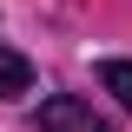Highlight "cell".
<instances>
[{
  "label": "cell",
  "mask_w": 132,
  "mask_h": 132,
  "mask_svg": "<svg viewBox=\"0 0 132 132\" xmlns=\"http://www.w3.org/2000/svg\"><path fill=\"white\" fill-rule=\"evenodd\" d=\"M27 86H33V66H27V53L0 46V99H20Z\"/></svg>",
  "instance_id": "2"
},
{
  "label": "cell",
  "mask_w": 132,
  "mask_h": 132,
  "mask_svg": "<svg viewBox=\"0 0 132 132\" xmlns=\"http://www.w3.org/2000/svg\"><path fill=\"white\" fill-rule=\"evenodd\" d=\"M99 86H106V93L132 112V60H106V66H99Z\"/></svg>",
  "instance_id": "3"
},
{
  "label": "cell",
  "mask_w": 132,
  "mask_h": 132,
  "mask_svg": "<svg viewBox=\"0 0 132 132\" xmlns=\"http://www.w3.org/2000/svg\"><path fill=\"white\" fill-rule=\"evenodd\" d=\"M40 132H106V119H93V106L73 93H53L40 106Z\"/></svg>",
  "instance_id": "1"
}]
</instances>
